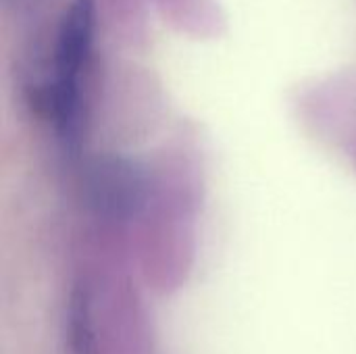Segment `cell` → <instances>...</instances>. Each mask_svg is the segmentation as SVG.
<instances>
[{"instance_id": "cell-1", "label": "cell", "mask_w": 356, "mask_h": 354, "mask_svg": "<svg viewBox=\"0 0 356 354\" xmlns=\"http://www.w3.org/2000/svg\"><path fill=\"white\" fill-rule=\"evenodd\" d=\"M94 42V2L73 0L65 10L54 48V79L48 88V111L56 131L75 140L81 123V73Z\"/></svg>"}, {"instance_id": "cell-2", "label": "cell", "mask_w": 356, "mask_h": 354, "mask_svg": "<svg viewBox=\"0 0 356 354\" xmlns=\"http://www.w3.org/2000/svg\"><path fill=\"white\" fill-rule=\"evenodd\" d=\"M92 207L111 219H129L146 200V175L127 159H98L90 165Z\"/></svg>"}, {"instance_id": "cell-3", "label": "cell", "mask_w": 356, "mask_h": 354, "mask_svg": "<svg viewBox=\"0 0 356 354\" xmlns=\"http://www.w3.org/2000/svg\"><path fill=\"white\" fill-rule=\"evenodd\" d=\"M69 346L73 354H94L92 300L83 286H75L69 300Z\"/></svg>"}, {"instance_id": "cell-4", "label": "cell", "mask_w": 356, "mask_h": 354, "mask_svg": "<svg viewBox=\"0 0 356 354\" xmlns=\"http://www.w3.org/2000/svg\"><path fill=\"white\" fill-rule=\"evenodd\" d=\"M6 2H15V4H23V2H27V0H6Z\"/></svg>"}]
</instances>
